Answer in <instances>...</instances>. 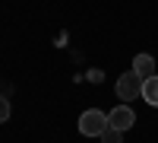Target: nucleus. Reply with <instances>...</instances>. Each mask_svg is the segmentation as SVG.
<instances>
[{
	"label": "nucleus",
	"instance_id": "obj_1",
	"mask_svg": "<svg viewBox=\"0 0 158 143\" xmlns=\"http://www.w3.org/2000/svg\"><path fill=\"white\" fill-rule=\"evenodd\" d=\"M108 127H111L108 114L98 111V108H89V111L79 114V134H82V137H101Z\"/></svg>",
	"mask_w": 158,
	"mask_h": 143
},
{
	"label": "nucleus",
	"instance_id": "obj_2",
	"mask_svg": "<svg viewBox=\"0 0 158 143\" xmlns=\"http://www.w3.org/2000/svg\"><path fill=\"white\" fill-rule=\"evenodd\" d=\"M114 89H117V99H123V102H133V99H139L142 96V76L139 73H120L117 76V83H114Z\"/></svg>",
	"mask_w": 158,
	"mask_h": 143
},
{
	"label": "nucleus",
	"instance_id": "obj_3",
	"mask_svg": "<svg viewBox=\"0 0 158 143\" xmlns=\"http://www.w3.org/2000/svg\"><path fill=\"white\" fill-rule=\"evenodd\" d=\"M108 121H111V127H117V131H130V127L136 124V114H133L130 105H117V108L108 111Z\"/></svg>",
	"mask_w": 158,
	"mask_h": 143
},
{
	"label": "nucleus",
	"instance_id": "obj_4",
	"mask_svg": "<svg viewBox=\"0 0 158 143\" xmlns=\"http://www.w3.org/2000/svg\"><path fill=\"white\" fill-rule=\"evenodd\" d=\"M133 73H139L142 80L155 76V57H152V54H136V57H133Z\"/></svg>",
	"mask_w": 158,
	"mask_h": 143
},
{
	"label": "nucleus",
	"instance_id": "obj_5",
	"mask_svg": "<svg viewBox=\"0 0 158 143\" xmlns=\"http://www.w3.org/2000/svg\"><path fill=\"white\" fill-rule=\"evenodd\" d=\"M142 99L149 102V105L158 108V76H149V80H142Z\"/></svg>",
	"mask_w": 158,
	"mask_h": 143
},
{
	"label": "nucleus",
	"instance_id": "obj_6",
	"mask_svg": "<svg viewBox=\"0 0 158 143\" xmlns=\"http://www.w3.org/2000/svg\"><path fill=\"white\" fill-rule=\"evenodd\" d=\"M101 143H123V131H117V127H108L101 137H98Z\"/></svg>",
	"mask_w": 158,
	"mask_h": 143
},
{
	"label": "nucleus",
	"instance_id": "obj_7",
	"mask_svg": "<svg viewBox=\"0 0 158 143\" xmlns=\"http://www.w3.org/2000/svg\"><path fill=\"white\" fill-rule=\"evenodd\" d=\"M10 114H13L10 99H6V96H0V124H3V121H10Z\"/></svg>",
	"mask_w": 158,
	"mask_h": 143
},
{
	"label": "nucleus",
	"instance_id": "obj_8",
	"mask_svg": "<svg viewBox=\"0 0 158 143\" xmlns=\"http://www.w3.org/2000/svg\"><path fill=\"white\" fill-rule=\"evenodd\" d=\"M89 80H92V83H101L104 76H101V70H89Z\"/></svg>",
	"mask_w": 158,
	"mask_h": 143
}]
</instances>
